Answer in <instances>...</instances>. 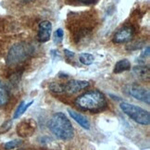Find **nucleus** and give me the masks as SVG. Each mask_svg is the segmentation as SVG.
Here are the masks:
<instances>
[{
  "label": "nucleus",
  "instance_id": "21",
  "mask_svg": "<svg viewBox=\"0 0 150 150\" xmlns=\"http://www.w3.org/2000/svg\"><path fill=\"white\" fill-rule=\"evenodd\" d=\"M78 1L81 3H83V4H92L95 1H96V0H78Z\"/></svg>",
  "mask_w": 150,
  "mask_h": 150
},
{
  "label": "nucleus",
  "instance_id": "7",
  "mask_svg": "<svg viewBox=\"0 0 150 150\" xmlns=\"http://www.w3.org/2000/svg\"><path fill=\"white\" fill-rule=\"evenodd\" d=\"M52 33V23L49 21H43L38 25L37 38L40 43H45L50 40Z\"/></svg>",
  "mask_w": 150,
  "mask_h": 150
},
{
  "label": "nucleus",
  "instance_id": "9",
  "mask_svg": "<svg viewBox=\"0 0 150 150\" xmlns=\"http://www.w3.org/2000/svg\"><path fill=\"white\" fill-rule=\"evenodd\" d=\"M17 131L21 136L31 135L35 131V123L33 120H25V122H22L21 124H19Z\"/></svg>",
  "mask_w": 150,
  "mask_h": 150
},
{
  "label": "nucleus",
  "instance_id": "18",
  "mask_svg": "<svg viewBox=\"0 0 150 150\" xmlns=\"http://www.w3.org/2000/svg\"><path fill=\"white\" fill-rule=\"evenodd\" d=\"M63 35H64V32H63L62 29H57V30L55 32V37L57 38V39H59L61 40L63 38Z\"/></svg>",
  "mask_w": 150,
  "mask_h": 150
},
{
  "label": "nucleus",
  "instance_id": "10",
  "mask_svg": "<svg viewBox=\"0 0 150 150\" xmlns=\"http://www.w3.org/2000/svg\"><path fill=\"white\" fill-rule=\"evenodd\" d=\"M69 111V114H70V116L79 125H81L83 127V129L85 130H89L90 129V122L88 119L86 118L85 116H83V114H81L80 112H77V111H74V110H71V109H68Z\"/></svg>",
  "mask_w": 150,
  "mask_h": 150
},
{
  "label": "nucleus",
  "instance_id": "2",
  "mask_svg": "<svg viewBox=\"0 0 150 150\" xmlns=\"http://www.w3.org/2000/svg\"><path fill=\"white\" fill-rule=\"evenodd\" d=\"M48 127L52 134L62 141H69L74 136L73 126L63 112L55 113L49 120Z\"/></svg>",
  "mask_w": 150,
  "mask_h": 150
},
{
  "label": "nucleus",
  "instance_id": "6",
  "mask_svg": "<svg viewBox=\"0 0 150 150\" xmlns=\"http://www.w3.org/2000/svg\"><path fill=\"white\" fill-rule=\"evenodd\" d=\"M128 92H129V94L132 97H134L135 99L146 103V104H147V105L150 104L149 90L146 89L145 87H143V86L135 85V84L130 85L128 87Z\"/></svg>",
  "mask_w": 150,
  "mask_h": 150
},
{
  "label": "nucleus",
  "instance_id": "17",
  "mask_svg": "<svg viewBox=\"0 0 150 150\" xmlns=\"http://www.w3.org/2000/svg\"><path fill=\"white\" fill-rule=\"evenodd\" d=\"M22 144V142L21 140H12V141H9L7 142L4 145V148L6 150H11V149H15L17 147H19Z\"/></svg>",
  "mask_w": 150,
  "mask_h": 150
},
{
  "label": "nucleus",
  "instance_id": "23",
  "mask_svg": "<svg viewBox=\"0 0 150 150\" xmlns=\"http://www.w3.org/2000/svg\"><path fill=\"white\" fill-rule=\"evenodd\" d=\"M2 24H3V21H2V20H1V19H0V30H1Z\"/></svg>",
  "mask_w": 150,
  "mask_h": 150
},
{
  "label": "nucleus",
  "instance_id": "5",
  "mask_svg": "<svg viewBox=\"0 0 150 150\" xmlns=\"http://www.w3.org/2000/svg\"><path fill=\"white\" fill-rule=\"evenodd\" d=\"M135 34V28L134 25L127 24L120 27L119 30L114 33L112 42L114 44H124L128 43L132 39Z\"/></svg>",
  "mask_w": 150,
  "mask_h": 150
},
{
  "label": "nucleus",
  "instance_id": "13",
  "mask_svg": "<svg viewBox=\"0 0 150 150\" xmlns=\"http://www.w3.org/2000/svg\"><path fill=\"white\" fill-rule=\"evenodd\" d=\"M132 71L136 75L137 77L142 78V79H146L149 77L150 71L149 68L147 66H144V65H139V66H135L132 69Z\"/></svg>",
  "mask_w": 150,
  "mask_h": 150
},
{
  "label": "nucleus",
  "instance_id": "19",
  "mask_svg": "<svg viewBox=\"0 0 150 150\" xmlns=\"http://www.w3.org/2000/svg\"><path fill=\"white\" fill-rule=\"evenodd\" d=\"M149 52H150V47H146V48L145 49V51L143 52V54L140 56V59H144V60H146V59L147 57H149Z\"/></svg>",
  "mask_w": 150,
  "mask_h": 150
},
{
  "label": "nucleus",
  "instance_id": "4",
  "mask_svg": "<svg viewBox=\"0 0 150 150\" xmlns=\"http://www.w3.org/2000/svg\"><path fill=\"white\" fill-rule=\"evenodd\" d=\"M120 108L127 116H129L135 122L142 125H148L150 123L149 112L141 107L127 102H122L120 104Z\"/></svg>",
  "mask_w": 150,
  "mask_h": 150
},
{
  "label": "nucleus",
  "instance_id": "22",
  "mask_svg": "<svg viewBox=\"0 0 150 150\" xmlns=\"http://www.w3.org/2000/svg\"><path fill=\"white\" fill-rule=\"evenodd\" d=\"M21 2H22V3H28V2H30V1H32V0H20Z\"/></svg>",
  "mask_w": 150,
  "mask_h": 150
},
{
  "label": "nucleus",
  "instance_id": "8",
  "mask_svg": "<svg viewBox=\"0 0 150 150\" xmlns=\"http://www.w3.org/2000/svg\"><path fill=\"white\" fill-rule=\"evenodd\" d=\"M89 86V83L87 81L82 80H71L70 82L65 83V92L69 94H76L78 92L82 91Z\"/></svg>",
  "mask_w": 150,
  "mask_h": 150
},
{
  "label": "nucleus",
  "instance_id": "16",
  "mask_svg": "<svg viewBox=\"0 0 150 150\" xmlns=\"http://www.w3.org/2000/svg\"><path fill=\"white\" fill-rule=\"evenodd\" d=\"M49 88L52 92L57 94L65 93V83H52L49 85Z\"/></svg>",
  "mask_w": 150,
  "mask_h": 150
},
{
  "label": "nucleus",
  "instance_id": "14",
  "mask_svg": "<svg viewBox=\"0 0 150 150\" xmlns=\"http://www.w3.org/2000/svg\"><path fill=\"white\" fill-rule=\"evenodd\" d=\"M33 103V101H31V102H28V103H26V102H21V104H20V106L18 107V108H17V110H16V112H15V114H14V116H13V119L15 120V119H19L22 114H23L27 109L31 107V105Z\"/></svg>",
  "mask_w": 150,
  "mask_h": 150
},
{
  "label": "nucleus",
  "instance_id": "11",
  "mask_svg": "<svg viewBox=\"0 0 150 150\" xmlns=\"http://www.w3.org/2000/svg\"><path fill=\"white\" fill-rule=\"evenodd\" d=\"M132 68V65H131V62L128 60V59H120L119 60L116 64H115V67H114V71L113 72L115 74H120L122 72H124V71H130Z\"/></svg>",
  "mask_w": 150,
  "mask_h": 150
},
{
  "label": "nucleus",
  "instance_id": "15",
  "mask_svg": "<svg viewBox=\"0 0 150 150\" xmlns=\"http://www.w3.org/2000/svg\"><path fill=\"white\" fill-rule=\"evenodd\" d=\"M79 60L82 64L89 66V65H92L95 62V57L92 54H89V53H83V54L80 55Z\"/></svg>",
  "mask_w": 150,
  "mask_h": 150
},
{
  "label": "nucleus",
  "instance_id": "3",
  "mask_svg": "<svg viewBox=\"0 0 150 150\" xmlns=\"http://www.w3.org/2000/svg\"><path fill=\"white\" fill-rule=\"evenodd\" d=\"M33 47L30 44L26 42L15 43L8 51L6 57V64L10 68L19 66L24 63L33 54Z\"/></svg>",
  "mask_w": 150,
  "mask_h": 150
},
{
  "label": "nucleus",
  "instance_id": "1",
  "mask_svg": "<svg viewBox=\"0 0 150 150\" xmlns=\"http://www.w3.org/2000/svg\"><path fill=\"white\" fill-rule=\"evenodd\" d=\"M74 104L80 109L92 113L101 112L108 107L105 95L98 90H90L81 95L75 99Z\"/></svg>",
  "mask_w": 150,
  "mask_h": 150
},
{
  "label": "nucleus",
  "instance_id": "12",
  "mask_svg": "<svg viewBox=\"0 0 150 150\" xmlns=\"http://www.w3.org/2000/svg\"><path fill=\"white\" fill-rule=\"evenodd\" d=\"M9 101V92L1 81H0V107L6 106Z\"/></svg>",
  "mask_w": 150,
  "mask_h": 150
},
{
  "label": "nucleus",
  "instance_id": "20",
  "mask_svg": "<svg viewBox=\"0 0 150 150\" xmlns=\"http://www.w3.org/2000/svg\"><path fill=\"white\" fill-rule=\"evenodd\" d=\"M64 53L68 57V59H73L74 56H75V54L73 53V52H71L70 50H68V49H64Z\"/></svg>",
  "mask_w": 150,
  "mask_h": 150
}]
</instances>
